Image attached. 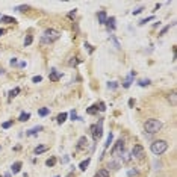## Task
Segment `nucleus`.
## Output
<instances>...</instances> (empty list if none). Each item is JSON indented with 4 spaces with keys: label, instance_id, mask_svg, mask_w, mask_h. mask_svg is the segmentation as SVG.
<instances>
[{
    "label": "nucleus",
    "instance_id": "nucleus-44",
    "mask_svg": "<svg viewBox=\"0 0 177 177\" xmlns=\"http://www.w3.org/2000/svg\"><path fill=\"white\" fill-rule=\"evenodd\" d=\"M5 177H11V174L8 173V174H5Z\"/></svg>",
    "mask_w": 177,
    "mask_h": 177
},
{
    "label": "nucleus",
    "instance_id": "nucleus-27",
    "mask_svg": "<svg viewBox=\"0 0 177 177\" xmlns=\"http://www.w3.org/2000/svg\"><path fill=\"white\" fill-rule=\"evenodd\" d=\"M55 164H56V159H55V158H49V159L46 160V165H47V167H53Z\"/></svg>",
    "mask_w": 177,
    "mask_h": 177
},
{
    "label": "nucleus",
    "instance_id": "nucleus-13",
    "mask_svg": "<svg viewBox=\"0 0 177 177\" xmlns=\"http://www.w3.org/2000/svg\"><path fill=\"white\" fill-rule=\"evenodd\" d=\"M168 101H170L171 106H176V101H177V95H176V93H171V94L168 95Z\"/></svg>",
    "mask_w": 177,
    "mask_h": 177
},
{
    "label": "nucleus",
    "instance_id": "nucleus-41",
    "mask_svg": "<svg viewBox=\"0 0 177 177\" xmlns=\"http://www.w3.org/2000/svg\"><path fill=\"white\" fill-rule=\"evenodd\" d=\"M68 160H70V158H68V156H64V158H62V162H64V164H67Z\"/></svg>",
    "mask_w": 177,
    "mask_h": 177
},
{
    "label": "nucleus",
    "instance_id": "nucleus-10",
    "mask_svg": "<svg viewBox=\"0 0 177 177\" xmlns=\"http://www.w3.org/2000/svg\"><path fill=\"white\" fill-rule=\"evenodd\" d=\"M133 77H135V71H132L130 74H129V77L126 79V82L123 83V85H124V88H129V86H130V85H132V80H133Z\"/></svg>",
    "mask_w": 177,
    "mask_h": 177
},
{
    "label": "nucleus",
    "instance_id": "nucleus-4",
    "mask_svg": "<svg viewBox=\"0 0 177 177\" xmlns=\"http://www.w3.org/2000/svg\"><path fill=\"white\" fill-rule=\"evenodd\" d=\"M89 132L93 133V138L97 141V139L101 138V135H103V118L101 120H99L97 124H93L89 127Z\"/></svg>",
    "mask_w": 177,
    "mask_h": 177
},
{
    "label": "nucleus",
    "instance_id": "nucleus-18",
    "mask_svg": "<svg viewBox=\"0 0 177 177\" xmlns=\"http://www.w3.org/2000/svg\"><path fill=\"white\" fill-rule=\"evenodd\" d=\"M86 112H88L89 115H94V114H97V112H99V111H97V105H93V106H91V108H88V109H86Z\"/></svg>",
    "mask_w": 177,
    "mask_h": 177
},
{
    "label": "nucleus",
    "instance_id": "nucleus-33",
    "mask_svg": "<svg viewBox=\"0 0 177 177\" xmlns=\"http://www.w3.org/2000/svg\"><path fill=\"white\" fill-rule=\"evenodd\" d=\"M109 168H111V170H118V168H120V164H118V162H114V160H112V162L109 164Z\"/></svg>",
    "mask_w": 177,
    "mask_h": 177
},
{
    "label": "nucleus",
    "instance_id": "nucleus-37",
    "mask_svg": "<svg viewBox=\"0 0 177 177\" xmlns=\"http://www.w3.org/2000/svg\"><path fill=\"white\" fill-rule=\"evenodd\" d=\"M11 126H12V121H6V123H3V124H2L3 129H9Z\"/></svg>",
    "mask_w": 177,
    "mask_h": 177
},
{
    "label": "nucleus",
    "instance_id": "nucleus-42",
    "mask_svg": "<svg viewBox=\"0 0 177 177\" xmlns=\"http://www.w3.org/2000/svg\"><path fill=\"white\" fill-rule=\"evenodd\" d=\"M168 29H170V26H167V27H165V29H162V32H160V35H164V34H165V32H167Z\"/></svg>",
    "mask_w": 177,
    "mask_h": 177
},
{
    "label": "nucleus",
    "instance_id": "nucleus-25",
    "mask_svg": "<svg viewBox=\"0 0 177 177\" xmlns=\"http://www.w3.org/2000/svg\"><path fill=\"white\" fill-rule=\"evenodd\" d=\"M29 118H30V114H27V112H23V114L20 115V121L24 123V121H27Z\"/></svg>",
    "mask_w": 177,
    "mask_h": 177
},
{
    "label": "nucleus",
    "instance_id": "nucleus-38",
    "mask_svg": "<svg viewBox=\"0 0 177 177\" xmlns=\"http://www.w3.org/2000/svg\"><path fill=\"white\" fill-rule=\"evenodd\" d=\"M41 80H42L41 76H35L34 79H32V82H34V83H38V82H41Z\"/></svg>",
    "mask_w": 177,
    "mask_h": 177
},
{
    "label": "nucleus",
    "instance_id": "nucleus-29",
    "mask_svg": "<svg viewBox=\"0 0 177 177\" xmlns=\"http://www.w3.org/2000/svg\"><path fill=\"white\" fill-rule=\"evenodd\" d=\"M150 83H152V82H150L148 79H144V80H139V82H138V85H139V86H148Z\"/></svg>",
    "mask_w": 177,
    "mask_h": 177
},
{
    "label": "nucleus",
    "instance_id": "nucleus-6",
    "mask_svg": "<svg viewBox=\"0 0 177 177\" xmlns=\"http://www.w3.org/2000/svg\"><path fill=\"white\" fill-rule=\"evenodd\" d=\"M124 150H126L124 148V141H123V139H118V141L115 142L114 150H112V156H121Z\"/></svg>",
    "mask_w": 177,
    "mask_h": 177
},
{
    "label": "nucleus",
    "instance_id": "nucleus-24",
    "mask_svg": "<svg viewBox=\"0 0 177 177\" xmlns=\"http://www.w3.org/2000/svg\"><path fill=\"white\" fill-rule=\"evenodd\" d=\"M70 118H71V120L73 121H77V120H82V118H80V117H77V114H76V111H71V112H70Z\"/></svg>",
    "mask_w": 177,
    "mask_h": 177
},
{
    "label": "nucleus",
    "instance_id": "nucleus-40",
    "mask_svg": "<svg viewBox=\"0 0 177 177\" xmlns=\"http://www.w3.org/2000/svg\"><path fill=\"white\" fill-rule=\"evenodd\" d=\"M17 58H12V59H11V65H12V67H15V65H17Z\"/></svg>",
    "mask_w": 177,
    "mask_h": 177
},
{
    "label": "nucleus",
    "instance_id": "nucleus-21",
    "mask_svg": "<svg viewBox=\"0 0 177 177\" xmlns=\"http://www.w3.org/2000/svg\"><path fill=\"white\" fill-rule=\"evenodd\" d=\"M138 174H139V170L138 168H132V170L127 171V176L129 177H133V176H138Z\"/></svg>",
    "mask_w": 177,
    "mask_h": 177
},
{
    "label": "nucleus",
    "instance_id": "nucleus-9",
    "mask_svg": "<svg viewBox=\"0 0 177 177\" xmlns=\"http://www.w3.org/2000/svg\"><path fill=\"white\" fill-rule=\"evenodd\" d=\"M97 18L101 24H105L106 23V20H108V15H106V11H100V12L97 14Z\"/></svg>",
    "mask_w": 177,
    "mask_h": 177
},
{
    "label": "nucleus",
    "instance_id": "nucleus-19",
    "mask_svg": "<svg viewBox=\"0 0 177 177\" xmlns=\"http://www.w3.org/2000/svg\"><path fill=\"white\" fill-rule=\"evenodd\" d=\"M112 139H114V135H112V133H109V135H108V139H106V144H105V148H109V147H111Z\"/></svg>",
    "mask_w": 177,
    "mask_h": 177
},
{
    "label": "nucleus",
    "instance_id": "nucleus-32",
    "mask_svg": "<svg viewBox=\"0 0 177 177\" xmlns=\"http://www.w3.org/2000/svg\"><path fill=\"white\" fill-rule=\"evenodd\" d=\"M15 11H21V12H24V11H29V6L27 5H21V6H17Z\"/></svg>",
    "mask_w": 177,
    "mask_h": 177
},
{
    "label": "nucleus",
    "instance_id": "nucleus-11",
    "mask_svg": "<svg viewBox=\"0 0 177 177\" xmlns=\"http://www.w3.org/2000/svg\"><path fill=\"white\" fill-rule=\"evenodd\" d=\"M59 79H61V74L56 73V70L53 68L52 73H50V80H52V82H56V80H59Z\"/></svg>",
    "mask_w": 177,
    "mask_h": 177
},
{
    "label": "nucleus",
    "instance_id": "nucleus-2",
    "mask_svg": "<svg viewBox=\"0 0 177 177\" xmlns=\"http://www.w3.org/2000/svg\"><path fill=\"white\" fill-rule=\"evenodd\" d=\"M59 30H55V29H47L44 34L41 36V42L42 44H52V42H55L58 38H59Z\"/></svg>",
    "mask_w": 177,
    "mask_h": 177
},
{
    "label": "nucleus",
    "instance_id": "nucleus-31",
    "mask_svg": "<svg viewBox=\"0 0 177 177\" xmlns=\"http://www.w3.org/2000/svg\"><path fill=\"white\" fill-rule=\"evenodd\" d=\"M121 158H123V160H126V162H127V160H130V154H129V152H126V150H124L123 154H121Z\"/></svg>",
    "mask_w": 177,
    "mask_h": 177
},
{
    "label": "nucleus",
    "instance_id": "nucleus-7",
    "mask_svg": "<svg viewBox=\"0 0 177 177\" xmlns=\"http://www.w3.org/2000/svg\"><path fill=\"white\" fill-rule=\"evenodd\" d=\"M105 24H106V27H108L109 32L115 30V27H117V20H115V17H109L108 20H106Z\"/></svg>",
    "mask_w": 177,
    "mask_h": 177
},
{
    "label": "nucleus",
    "instance_id": "nucleus-8",
    "mask_svg": "<svg viewBox=\"0 0 177 177\" xmlns=\"http://www.w3.org/2000/svg\"><path fill=\"white\" fill-rule=\"evenodd\" d=\"M67 118H68V114H67V112H61V114L56 117V120H58L59 124H64V123L67 121Z\"/></svg>",
    "mask_w": 177,
    "mask_h": 177
},
{
    "label": "nucleus",
    "instance_id": "nucleus-1",
    "mask_svg": "<svg viewBox=\"0 0 177 177\" xmlns=\"http://www.w3.org/2000/svg\"><path fill=\"white\" fill-rule=\"evenodd\" d=\"M162 127H164L162 121L156 120V118H150V120H147L145 123H144V129H145V132L152 133V135H153V133H158Z\"/></svg>",
    "mask_w": 177,
    "mask_h": 177
},
{
    "label": "nucleus",
    "instance_id": "nucleus-3",
    "mask_svg": "<svg viewBox=\"0 0 177 177\" xmlns=\"http://www.w3.org/2000/svg\"><path fill=\"white\" fill-rule=\"evenodd\" d=\"M150 148H152V153H154V154H162L165 150L168 148V144L165 142V141H162V139H159V141L152 142Z\"/></svg>",
    "mask_w": 177,
    "mask_h": 177
},
{
    "label": "nucleus",
    "instance_id": "nucleus-35",
    "mask_svg": "<svg viewBox=\"0 0 177 177\" xmlns=\"http://www.w3.org/2000/svg\"><path fill=\"white\" fill-rule=\"evenodd\" d=\"M152 20H154V17H153V15H150V17H147V18H144L142 21H141V23H139V24H145V23H148V21H152Z\"/></svg>",
    "mask_w": 177,
    "mask_h": 177
},
{
    "label": "nucleus",
    "instance_id": "nucleus-16",
    "mask_svg": "<svg viewBox=\"0 0 177 177\" xmlns=\"http://www.w3.org/2000/svg\"><path fill=\"white\" fill-rule=\"evenodd\" d=\"M18 94H20V88H14V89H11V91H9V99L17 97Z\"/></svg>",
    "mask_w": 177,
    "mask_h": 177
},
{
    "label": "nucleus",
    "instance_id": "nucleus-14",
    "mask_svg": "<svg viewBox=\"0 0 177 177\" xmlns=\"http://www.w3.org/2000/svg\"><path fill=\"white\" fill-rule=\"evenodd\" d=\"M40 130H42V126H36V127H34V129H30V130H27V136H30V135H36Z\"/></svg>",
    "mask_w": 177,
    "mask_h": 177
},
{
    "label": "nucleus",
    "instance_id": "nucleus-45",
    "mask_svg": "<svg viewBox=\"0 0 177 177\" xmlns=\"http://www.w3.org/2000/svg\"><path fill=\"white\" fill-rule=\"evenodd\" d=\"M55 177H59V176H55Z\"/></svg>",
    "mask_w": 177,
    "mask_h": 177
},
{
    "label": "nucleus",
    "instance_id": "nucleus-36",
    "mask_svg": "<svg viewBox=\"0 0 177 177\" xmlns=\"http://www.w3.org/2000/svg\"><path fill=\"white\" fill-rule=\"evenodd\" d=\"M106 109V105L103 103V101H101V103H99L97 105V111H105Z\"/></svg>",
    "mask_w": 177,
    "mask_h": 177
},
{
    "label": "nucleus",
    "instance_id": "nucleus-12",
    "mask_svg": "<svg viewBox=\"0 0 177 177\" xmlns=\"http://www.w3.org/2000/svg\"><path fill=\"white\" fill-rule=\"evenodd\" d=\"M89 162H91V159H89V158H88V159H85V160H82V162H80V165H79V168L82 170V171H85V170L88 168Z\"/></svg>",
    "mask_w": 177,
    "mask_h": 177
},
{
    "label": "nucleus",
    "instance_id": "nucleus-28",
    "mask_svg": "<svg viewBox=\"0 0 177 177\" xmlns=\"http://www.w3.org/2000/svg\"><path fill=\"white\" fill-rule=\"evenodd\" d=\"M32 41H34V36H32V35H27V36H26V40H24V46H26V47L30 46Z\"/></svg>",
    "mask_w": 177,
    "mask_h": 177
},
{
    "label": "nucleus",
    "instance_id": "nucleus-23",
    "mask_svg": "<svg viewBox=\"0 0 177 177\" xmlns=\"http://www.w3.org/2000/svg\"><path fill=\"white\" fill-rule=\"evenodd\" d=\"M46 150H47L46 145H38V147L35 148V154H41V153H44Z\"/></svg>",
    "mask_w": 177,
    "mask_h": 177
},
{
    "label": "nucleus",
    "instance_id": "nucleus-22",
    "mask_svg": "<svg viewBox=\"0 0 177 177\" xmlns=\"http://www.w3.org/2000/svg\"><path fill=\"white\" fill-rule=\"evenodd\" d=\"M95 176H97V177H109V171L108 170H100Z\"/></svg>",
    "mask_w": 177,
    "mask_h": 177
},
{
    "label": "nucleus",
    "instance_id": "nucleus-34",
    "mask_svg": "<svg viewBox=\"0 0 177 177\" xmlns=\"http://www.w3.org/2000/svg\"><path fill=\"white\" fill-rule=\"evenodd\" d=\"M108 88L109 89H117L118 88V83L117 82H108Z\"/></svg>",
    "mask_w": 177,
    "mask_h": 177
},
{
    "label": "nucleus",
    "instance_id": "nucleus-30",
    "mask_svg": "<svg viewBox=\"0 0 177 177\" xmlns=\"http://www.w3.org/2000/svg\"><path fill=\"white\" fill-rule=\"evenodd\" d=\"M85 145H86V138L82 136V138L79 139V147H80V148H83Z\"/></svg>",
    "mask_w": 177,
    "mask_h": 177
},
{
    "label": "nucleus",
    "instance_id": "nucleus-43",
    "mask_svg": "<svg viewBox=\"0 0 177 177\" xmlns=\"http://www.w3.org/2000/svg\"><path fill=\"white\" fill-rule=\"evenodd\" d=\"M5 34H6V30H5V29H0V36L5 35Z\"/></svg>",
    "mask_w": 177,
    "mask_h": 177
},
{
    "label": "nucleus",
    "instance_id": "nucleus-20",
    "mask_svg": "<svg viewBox=\"0 0 177 177\" xmlns=\"http://www.w3.org/2000/svg\"><path fill=\"white\" fill-rule=\"evenodd\" d=\"M50 114V111L47 109V108H41L40 111H38V115L40 117H46V115H49Z\"/></svg>",
    "mask_w": 177,
    "mask_h": 177
},
{
    "label": "nucleus",
    "instance_id": "nucleus-15",
    "mask_svg": "<svg viewBox=\"0 0 177 177\" xmlns=\"http://www.w3.org/2000/svg\"><path fill=\"white\" fill-rule=\"evenodd\" d=\"M21 167H23V164H21V162H15V164L12 165V170H11V171L15 174V173H18V171L21 170Z\"/></svg>",
    "mask_w": 177,
    "mask_h": 177
},
{
    "label": "nucleus",
    "instance_id": "nucleus-17",
    "mask_svg": "<svg viewBox=\"0 0 177 177\" xmlns=\"http://www.w3.org/2000/svg\"><path fill=\"white\" fill-rule=\"evenodd\" d=\"M2 21H3V23H17V20H15L14 17H8V15L2 17Z\"/></svg>",
    "mask_w": 177,
    "mask_h": 177
},
{
    "label": "nucleus",
    "instance_id": "nucleus-5",
    "mask_svg": "<svg viewBox=\"0 0 177 177\" xmlns=\"http://www.w3.org/2000/svg\"><path fill=\"white\" fill-rule=\"evenodd\" d=\"M132 156L135 158V159H138V160H144V158H145V153H144V147L142 145H135L133 147V150H132Z\"/></svg>",
    "mask_w": 177,
    "mask_h": 177
},
{
    "label": "nucleus",
    "instance_id": "nucleus-26",
    "mask_svg": "<svg viewBox=\"0 0 177 177\" xmlns=\"http://www.w3.org/2000/svg\"><path fill=\"white\" fill-rule=\"evenodd\" d=\"M79 62H80V59H77V58H71V61L68 62V65H70V67H76Z\"/></svg>",
    "mask_w": 177,
    "mask_h": 177
},
{
    "label": "nucleus",
    "instance_id": "nucleus-39",
    "mask_svg": "<svg viewBox=\"0 0 177 177\" xmlns=\"http://www.w3.org/2000/svg\"><path fill=\"white\" fill-rule=\"evenodd\" d=\"M142 11H144V8H136L135 11H133V15H138L139 12H142Z\"/></svg>",
    "mask_w": 177,
    "mask_h": 177
}]
</instances>
